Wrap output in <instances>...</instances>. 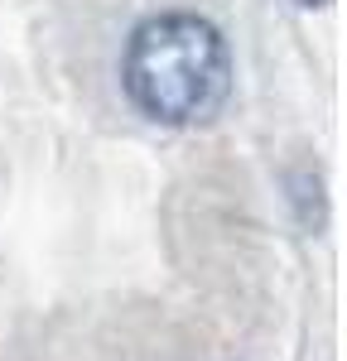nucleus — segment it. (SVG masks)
<instances>
[{
	"label": "nucleus",
	"instance_id": "1",
	"mask_svg": "<svg viewBox=\"0 0 347 361\" xmlns=\"http://www.w3.org/2000/svg\"><path fill=\"white\" fill-rule=\"evenodd\" d=\"M126 92L159 126H207L231 97V54L202 15H154L130 34Z\"/></svg>",
	"mask_w": 347,
	"mask_h": 361
},
{
	"label": "nucleus",
	"instance_id": "2",
	"mask_svg": "<svg viewBox=\"0 0 347 361\" xmlns=\"http://www.w3.org/2000/svg\"><path fill=\"white\" fill-rule=\"evenodd\" d=\"M299 5H328V0H299Z\"/></svg>",
	"mask_w": 347,
	"mask_h": 361
}]
</instances>
